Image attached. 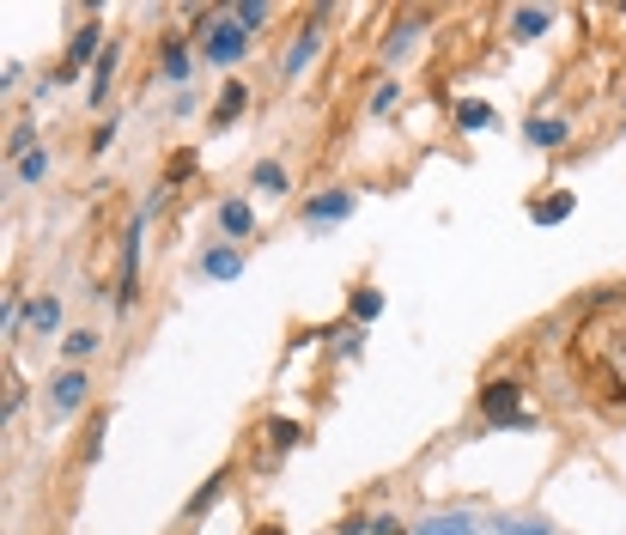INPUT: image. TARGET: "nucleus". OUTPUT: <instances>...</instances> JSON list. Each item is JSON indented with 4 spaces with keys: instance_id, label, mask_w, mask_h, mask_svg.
<instances>
[{
    "instance_id": "8",
    "label": "nucleus",
    "mask_w": 626,
    "mask_h": 535,
    "mask_svg": "<svg viewBox=\"0 0 626 535\" xmlns=\"http://www.w3.org/2000/svg\"><path fill=\"white\" fill-rule=\"evenodd\" d=\"M250 110V86H238V80H231L225 92H219V104H213V128H225L231 116H244Z\"/></svg>"
},
{
    "instance_id": "26",
    "label": "nucleus",
    "mask_w": 626,
    "mask_h": 535,
    "mask_svg": "<svg viewBox=\"0 0 626 535\" xmlns=\"http://www.w3.org/2000/svg\"><path fill=\"white\" fill-rule=\"evenodd\" d=\"M219 481H225V475H213V481H207V487H201V493H195V505H189V511H207V505H213V499H219Z\"/></svg>"
},
{
    "instance_id": "2",
    "label": "nucleus",
    "mask_w": 626,
    "mask_h": 535,
    "mask_svg": "<svg viewBox=\"0 0 626 535\" xmlns=\"http://www.w3.org/2000/svg\"><path fill=\"white\" fill-rule=\"evenodd\" d=\"M481 414L493 426H523V384H517V377H499V384L481 390Z\"/></svg>"
},
{
    "instance_id": "10",
    "label": "nucleus",
    "mask_w": 626,
    "mask_h": 535,
    "mask_svg": "<svg viewBox=\"0 0 626 535\" xmlns=\"http://www.w3.org/2000/svg\"><path fill=\"white\" fill-rule=\"evenodd\" d=\"M547 25H554V13H547V7H517V13H511V31H517L523 43H529V37H541Z\"/></svg>"
},
{
    "instance_id": "23",
    "label": "nucleus",
    "mask_w": 626,
    "mask_h": 535,
    "mask_svg": "<svg viewBox=\"0 0 626 535\" xmlns=\"http://www.w3.org/2000/svg\"><path fill=\"white\" fill-rule=\"evenodd\" d=\"M456 122H462V128H493V110H487V104H462Z\"/></svg>"
},
{
    "instance_id": "25",
    "label": "nucleus",
    "mask_w": 626,
    "mask_h": 535,
    "mask_svg": "<svg viewBox=\"0 0 626 535\" xmlns=\"http://www.w3.org/2000/svg\"><path fill=\"white\" fill-rule=\"evenodd\" d=\"M396 98H402V86H383V92L371 98V116H389V110H396Z\"/></svg>"
},
{
    "instance_id": "19",
    "label": "nucleus",
    "mask_w": 626,
    "mask_h": 535,
    "mask_svg": "<svg viewBox=\"0 0 626 535\" xmlns=\"http://www.w3.org/2000/svg\"><path fill=\"white\" fill-rule=\"evenodd\" d=\"M377 311H383V292H377V286H359V292H353V317H359V323H371Z\"/></svg>"
},
{
    "instance_id": "15",
    "label": "nucleus",
    "mask_w": 626,
    "mask_h": 535,
    "mask_svg": "<svg viewBox=\"0 0 626 535\" xmlns=\"http://www.w3.org/2000/svg\"><path fill=\"white\" fill-rule=\"evenodd\" d=\"M250 183H256V189H268V195H286V165H274V159H262V165L250 171Z\"/></svg>"
},
{
    "instance_id": "14",
    "label": "nucleus",
    "mask_w": 626,
    "mask_h": 535,
    "mask_svg": "<svg viewBox=\"0 0 626 535\" xmlns=\"http://www.w3.org/2000/svg\"><path fill=\"white\" fill-rule=\"evenodd\" d=\"M61 353H67V365H80V359L98 353V335H92V329H73V335L61 341Z\"/></svg>"
},
{
    "instance_id": "5",
    "label": "nucleus",
    "mask_w": 626,
    "mask_h": 535,
    "mask_svg": "<svg viewBox=\"0 0 626 535\" xmlns=\"http://www.w3.org/2000/svg\"><path fill=\"white\" fill-rule=\"evenodd\" d=\"M25 323H31L37 335H49V329H61V298H55V292H43V298H31V304H25Z\"/></svg>"
},
{
    "instance_id": "30",
    "label": "nucleus",
    "mask_w": 626,
    "mask_h": 535,
    "mask_svg": "<svg viewBox=\"0 0 626 535\" xmlns=\"http://www.w3.org/2000/svg\"><path fill=\"white\" fill-rule=\"evenodd\" d=\"M620 98H626V92H620Z\"/></svg>"
},
{
    "instance_id": "27",
    "label": "nucleus",
    "mask_w": 626,
    "mask_h": 535,
    "mask_svg": "<svg viewBox=\"0 0 626 535\" xmlns=\"http://www.w3.org/2000/svg\"><path fill=\"white\" fill-rule=\"evenodd\" d=\"M371 535H408V529H402L396 517H377V523H371Z\"/></svg>"
},
{
    "instance_id": "3",
    "label": "nucleus",
    "mask_w": 626,
    "mask_h": 535,
    "mask_svg": "<svg viewBox=\"0 0 626 535\" xmlns=\"http://www.w3.org/2000/svg\"><path fill=\"white\" fill-rule=\"evenodd\" d=\"M86 390H92V377H86L80 365L55 371V377H49V414H55V420H61V414H73V408L86 402Z\"/></svg>"
},
{
    "instance_id": "28",
    "label": "nucleus",
    "mask_w": 626,
    "mask_h": 535,
    "mask_svg": "<svg viewBox=\"0 0 626 535\" xmlns=\"http://www.w3.org/2000/svg\"><path fill=\"white\" fill-rule=\"evenodd\" d=\"M335 535H371V523H365V517H347V523H341Z\"/></svg>"
},
{
    "instance_id": "20",
    "label": "nucleus",
    "mask_w": 626,
    "mask_h": 535,
    "mask_svg": "<svg viewBox=\"0 0 626 535\" xmlns=\"http://www.w3.org/2000/svg\"><path fill=\"white\" fill-rule=\"evenodd\" d=\"M268 438H274L280 450H292V444H304V426H298V420H268Z\"/></svg>"
},
{
    "instance_id": "12",
    "label": "nucleus",
    "mask_w": 626,
    "mask_h": 535,
    "mask_svg": "<svg viewBox=\"0 0 626 535\" xmlns=\"http://www.w3.org/2000/svg\"><path fill=\"white\" fill-rule=\"evenodd\" d=\"M250 225H256V219H250L244 201H225V207H219V232H225V238H244Z\"/></svg>"
},
{
    "instance_id": "21",
    "label": "nucleus",
    "mask_w": 626,
    "mask_h": 535,
    "mask_svg": "<svg viewBox=\"0 0 626 535\" xmlns=\"http://www.w3.org/2000/svg\"><path fill=\"white\" fill-rule=\"evenodd\" d=\"M420 535H475V523H468V517H432Z\"/></svg>"
},
{
    "instance_id": "11",
    "label": "nucleus",
    "mask_w": 626,
    "mask_h": 535,
    "mask_svg": "<svg viewBox=\"0 0 626 535\" xmlns=\"http://www.w3.org/2000/svg\"><path fill=\"white\" fill-rule=\"evenodd\" d=\"M317 49H323V37H317V25H310V31L298 37V49H292V55L280 61V73H286V80H292V73H304V61H310V55H317Z\"/></svg>"
},
{
    "instance_id": "18",
    "label": "nucleus",
    "mask_w": 626,
    "mask_h": 535,
    "mask_svg": "<svg viewBox=\"0 0 626 535\" xmlns=\"http://www.w3.org/2000/svg\"><path fill=\"white\" fill-rule=\"evenodd\" d=\"M572 213V195H547V201H535V225H560Z\"/></svg>"
},
{
    "instance_id": "7",
    "label": "nucleus",
    "mask_w": 626,
    "mask_h": 535,
    "mask_svg": "<svg viewBox=\"0 0 626 535\" xmlns=\"http://www.w3.org/2000/svg\"><path fill=\"white\" fill-rule=\"evenodd\" d=\"M347 213H353V195H347V189H335V195H317V201L304 207V219H310V225H323V219H347Z\"/></svg>"
},
{
    "instance_id": "17",
    "label": "nucleus",
    "mask_w": 626,
    "mask_h": 535,
    "mask_svg": "<svg viewBox=\"0 0 626 535\" xmlns=\"http://www.w3.org/2000/svg\"><path fill=\"white\" fill-rule=\"evenodd\" d=\"M560 140H566V122H554V116L529 122V146H560Z\"/></svg>"
},
{
    "instance_id": "1",
    "label": "nucleus",
    "mask_w": 626,
    "mask_h": 535,
    "mask_svg": "<svg viewBox=\"0 0 626 535\" xmlns=\"http://www.w3.org/2000/svg\"><path fill=\"white\" fill-rule=\"evenodd\" d=\"M572 365L590 377V390L620 402L626 396V292H608L590 304V317L572 335Z\"/></svg>"
},
{
    "instance_id": "24",
    "label": "nucleus",
    "mask_w": 626,
    "mask_h": 535,
    "mask_svg": "<svg viewBox=\"0 0 626 535\" xmlns=\"http://www.w3.org/2000/svg\"><path fill=\"white\" fill-rule=\"evenodd\" d=\"M19 177H25V183H43V177H49V159H43V152H25V159H19Z\"/></svg>"
},
{
    "instance_id": "16",
    "label": "nucleus",
    "mask_w": 626,
    "mask_h": 535,
    "mask_svg": "<svg viewBox=\"0 0 626 535\" xmlns=\"http://www.w3.org/2000/svg\"><path fill=\"white\" fill-rule=\"evenodd\" d=\"M159 61H165L171 80H183V73L195 67V61H189V49H183V37H165V55H159Z\"/></svg>"
},
{
    "instance_id": "13",
    "label": "nucleus",
    "mask_w": 626,
    "mask_h": 535,
    "mask_svg": "<svg viewBox=\"0 0 626 535\" xmlns=\"http://www.w3.org/2000/svg\"><path fill=\"white\" fill-rule=\"evenodd\" d=\"M92 49H98V25H80V31H73V49H67V61H61V67L73 73L80 61H92Z\"/></svg>"
},
{
    "instance_id": "29",
    "label": "nucleus",
    "mask_w": 626,
    "mask_h": 535,
    "mask_svg": "<svg viewBox=\"0 0 626 535\" xmlns=\"http://www.w3.org/2000/svg\"><path fill=\"white\" fill-rule=\"evenodd\" d=\"M505 535H547L541 523H505Z\"/></svg>"
},
{
    "instance_id": "4",
    "label": "nucleus",
    "mask_w": 626,
    "mask_h": 535,
    "mask_svg": "<svg viewBox=\"0 0 626 535\" xmlns=\"http://www.w3.org/2000/svg\"><path fill=\"white\" fill-rule=\"evenodd\" d=\"M244 49H250V31H244L238 19L225 13V19H219V25L207 31V49H201V55H207V61H238Z\"/></svg>"
},
{
    "instance_id": "22",
    "label": "nucleus",
    "mask_w": 626,
    "mask_h": 535,
    "mask_svg": "<svg viewBox=\"0 0 626 535\" xmlns=\"http://www.w3.org/2000/svg\"><path fill=\"white\" fill-rule=\"evenodd\" d=\"M231 19H238L244 31H256V25H268V7L262 0H244V7H231Z\"/></svg>"
},
{
    "instance_id": "9",
    "label": "nucleus",
    "mask_w": 626,
    "mask_h": 535,
    "mask_svg": "<svg viewBox=\"0 0 626 535\" xmlns=\"http://www.w3.org/2000/svg\"><path fill=\"white\" fill-rule=\"evenodd\" d=\"M116 61H122V49H116V43H104V55H98V73H92V92H86L92 104H104V98H110V73H116Z\"/></svg>"
},
{
    "instance_id": "6",
    "label": "nucleus",
    "mask_w": 626,
    "mask_h": 535,
    "mask_svg": "<svg viewBox=\"0 0 626 535\" xmlns=\"http://www.w3.org/2000/svg\"><path fill=\"white\" fill-rule=\"evenodd\" d=\"M201 274H207V280H238V274H244V256L219 244V250H207V256H201Z\"/></svg>"
}]
</instances>
